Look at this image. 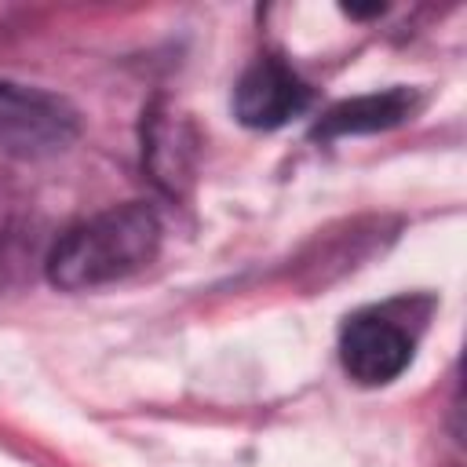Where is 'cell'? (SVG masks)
I'll list each match as a JSON object with an SVG mask.
<instances>
[{
    "label": "cell",
    "instance_id": "6da1fadb",
    "mask_svg": "<svg viewBox=\"0 0 467 467\" xmlns=\"http://www.w3.org/2000/svg\"><path fill=\"white\" fill-rule=\"evenodd\" d=\"M161 215L146 201H124L58 234L44 259V274L62 292H91L150 266L161 252Z\"/></svg>",
    "mask_w": 467,
    "mask_h": 467
},
{
    "label": "cell",
    "instance_id": "7a4b0ae2",
    "mask_svg": "<svg viewBox=\"0 0 467 467\" xmlns=\"http://www.w3.org/2000/svg\"><path fill=\"white\" fill-rule=\"evenodd\" d=\"M80 135V113L69 99L0 77V153L11 157H51Z\"/></svg>",
    "mask_w": 467,
    "mask_h": 467
},
{
    "label": "cell",
    "instance_id": "3957f363",
    "mask_svg": "<svg viewBox=\"0 0 467 467\" xmlns=\"http://www.w3.org/2000/svg\"><path fill=\"white\" fill-rule=\"evenodd\" d=\"M416 354V332L394 306H365L347 314L339 328V365L358 387L394 383Z\"/></svg>",
    "mask_w": 467,
    "mask_h": 467
},
{
    "label": "cell",
    "instance_id": "277c9868",
    "mask_svg": "<svg viewBox=\"0 0 467 467\" xmlns=\"http://www.w3.org/2000/svg\"><path fill=\"white\" fill-rule=\"evenodd\" d=\"M314 91L310 84L285 62V55L266 51L252 58V66L237 77L234 84V117L244 128L255 131H274L285 128L292 117H299L310 106Z\"/></svg>",
    "mask_w": 467,
    "mask_h": 467
},
{
    "label": "cell",
    "instance_id": "5b68a950",
    "mask_svg": "<svg viewBox=\"0 0 467 467\" xmlns=\"http://www.w3.org/2000/svg\"><path fill=\"white\" fill-rule=\"evenodd\" d=\"M423 106L420 88L409 84H394L383 91H365L354 99H339L332 102L310 128L314 142H336L347 135H376V131H390L405 120L416 117V109Z\"/></svg>",
    "mask_w": 467,
    "mask_h": 467
}]
</instances>
